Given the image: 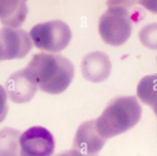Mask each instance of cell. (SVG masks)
Returning a JSON list of instances; mask_svg holds the SVG:
<instances>
[{
	"instance_id": "1",
	"label": "cell",
	"mask_w": 157,
	"mask_h": 156,
	"mask_svg": "<svg viewBox=\"0 0 157 156\" xmlns=\"http://www.w3.org/2000/svg\"><path fill=\"white\" fill-rule=\"evenodd\" d=\"M25 70L38 88L52 94L66 90L74 76V67L68 59L45 52L35 54Z\"/></svg>"
},
{
	"instance_id": "2",
	"label": "cell",
	"mask_w": 157,
	"mask_h": 156,
	"mask_svg": "<svg viewBox=\"0 0 157 156\" xmlns=\"http://www.w3.org/2000/svg\"><path fill=\"white\" fill-rule=\"evenodd\" d=\"M142 107L134 96L119 97L111 101L95 120L99 133L105 139L120 134L140 120Z\"/></svg>"
},
{
	"instance_id": "3",
	"label": "cell",
	"mask_w": 157,
	"mask_h": 156,
	"mask_svg": "<svg viewBox=\"0 0 157 156\" xmlns=\"http://www.w3.org/2000/svg\"><path fill=\"white\" fill-rule=\"evenodd\" d=\"M99 20V32L107 44L118 46L129 39L132 31V18L124 2L111 1Z\"/></svg>"
},
{
	"instance_id": "4",
	"label": "cell",
	"mask_w": 157,
	"mask_h": 156,
	"mask_svg": "<svg viewBox=\"0 0 157 156\" xmlns=\"http://www.w3.org/2000/svg\"><path fill=\"white\" fill-rule=\"evenodd\" d=\"M29 35L35 46L52 52L64 49L72 37L69 27L59 20L38 23L31 29Z\"/></svg>"
},
{
	"instance_id": "5",
	"label": "cell",
	"mask_w": 157,
	"mask_h": 156,
	"mask_svg": "<svg viewBox=\"0 0 157 156\" xmlns=\"http://www.w3.org/2000/svg\"><path fill=\"white\" fill-rule=\"evenodd\" d=\"M20 156H52L55 140L45 128L34 126L21 134Z\"/></svg>"
},
{
	"instance_id": "6",
	"label": "cell",
	"mask_w": 157,
	"mask_h": 156,
	"mask_svg": "<svg viewBox=\"0 0 157 156\" xmlns=\"http://www.w3.org/2000/svg\"><path fill=\"white\" fill-rule=\"evenodd\" d=\"M32 48L31 38L21 28H0V60L21 59Z\"/></svg>"
},
{
	"instance_id": "7",
	"label": "cell",
	"mask_w": 157,
	"mask_h": 156,
	"mask_svg": "<svg viewBox=\"0 0 157 156\" xmlns=\"http://www.w3.org/2000/svg\"><path fill=\"white\" fill-rule=\"evenodd\" d=\"M106 139L98 131L95 120L82 123L78 128L74 139L73 147L84 156H93L104 147Z\"/></svg>"
},
{
	"instance_id": "8",
	"label": "cell",
	"mask_w": 157,
	"mask_h": 156,
	"mask_svg": "<svg viewBox=\"0 0 157 156\" xmlns=\"http://www.w3.org/2000/svg\"><path fill=\"white\" fill-rule=\"evenodd\" d=\"M37 88V84L29 76L25 68L10 75L6 83L8 96L16 103L29 101L35 94Z\"/></svg>"
},
{
	"instance_id": "9",
	"label": "cell",
	"mask_w": 157,
	"mask_h": 156,
	"mask_svg": "<svg viewBox=\"0 0 157 156\" xmlns=\"http://www.w3.org/2000/svg\"><path fill=\"white\" fill-rule=\"evenodd\" d=\"M83 77L87 80L99 83L110 75L112 64L108 55L101 51H94L86 54L81 63Z\"/></svg>"
},
{
	"instance_id": "10",
	"label": "cell",
	"mask_w": 157,
	"mask_h": 156,
	"mask_svg": "<svg viewBox=\"0 0 157 156\" xmlns=\"http://www.w3.org/2000/svg\"><path fill=\"white\" fill-rule=\"evenodd\" d=\"M28 7L25 1H0V22L7 27L17 28L26 19Z\"/></svg>"
},
{
	"instance_id": "11",
	"label": "cell",
	"mask_w": 157,
	"mask_h": 156,
	"mask_svg": "<svg viewBox=\"0 0 157 156\" xmlns=\"http://www.w3.org/2000/svg\"><path fill=\"white\" fill-rule=\"evenodd\" d=\"M20 132L5 127L0 130V156H20Z\"/></svg>"
},
{
	"instance_id": "12",
	"label": "cell",
	"mask_w": 157,
	"mask_h": 156,
	"mask_svg": "<svg viewBox=\"0 0 157 156\" xmlns=\"http://www.w3.org/2000/svg\"><path fill=\"white\" fill-rule=\"evenodd\" d=\"M137 94L142 102L151 107L157 104V74L142 78L137 85Z\"/></svg>"
},
{
	"instance_id": "13",
	"label": "cell",
	"mask_w": 157,
	"mask_h": 156,
	"mask_svg": "<svg viewBox=\"0 0 157 156\" xmlns=\"http://www.w3.org/2000/svg\"><path fill=\"white\" fill-rule=\"evenodd\" d=\"M139 38L145 47L151 49H157V23L148 24L141 28Z\"/></svg>"
},
{
	"instance_id": "14",
	"label": "cell",
	"mask_w": 157,
	"mask_h": 156,
	"mask_svg": "<svg viewBox=\"0 0 157 156\" xmlns=\"http://www.w3.org/2000/svg\"><path fill=\"white\" fill-rule=\"evenodd\" d=\"M8 112L6 90L0 84V123L5 119Z\"/></svg>"
},
{
	"instance_id": "15",
	"label": "cell",
	"mask_w": 157,
	"mask_h": 156,
	"mask_svg": "<svg viewBox=\"0 0 157 156\" xmlns=\"http://www.w3.org/2000/svg\"><path fill=\"white\" fill-rule=\"evenodd\" d=\"M139 3L149 11L157 14V1H139Z\"/></svg>"
},
{
	"instance_id": "16",
	"label": "cell",
	"mask_w": 157,
	"mask_h": 156,
	"mask_svg": "<svg viewBox=\"0 0 157 156\" xmlns=\"http://www.w3.org/2000/svg\"><path fill=\"white\" fill-rule=\"evenodd\" d=\"M56 156H84L82 154H80L78 151L72 149V150H69L67 151H64Z\"/></svg>"
},
{
	"instance_id": "17",
	"label": "cell",
	"mask_w": 157,
	"mask_h": 156,
	"mask_svg": "<svg viewBox=\"0 0 157 156\" xmlns=\"http://www.w3.org/2000/svg\"><path fill=\"white\" fill-rule=\"evenodd\" d=\"M152 109H153V112H154V113H155V115H156V117H157V104H156L155 105L153 106V107H152Z\"/></svg>"
},
{
	"instance_id": "18",
	"label": "cell",
	"mask_w": 157,
	"mask_h": 156,
	"mask_svg": "<svg viewBox=\"0 0 157 156\" xmlns=\"http://www.w3.org/2000/svg\"><path fill=\"white\" fill-rule=\"evenodd\" d=\"M93 156H97V155H93Z\"/></svg>"
}]
</instances>
